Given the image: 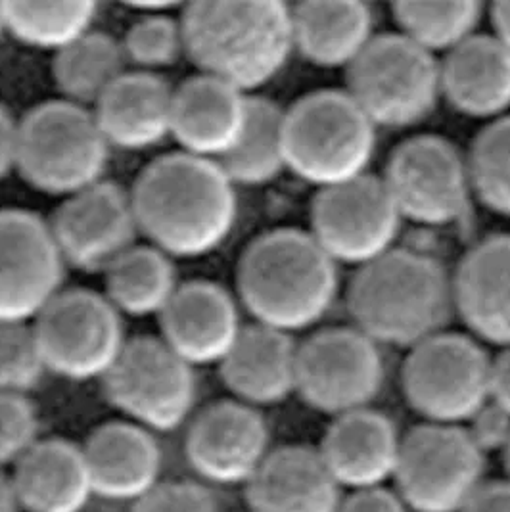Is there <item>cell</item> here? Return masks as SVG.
I'll use <instances>...</instances> for the list:
<instances>
[{
    "label": "cell",
    "mask_w": 510,
    "mask_h": 512,
    "mask_svg": "<svg viewBox=\"0 0 510 512\" xmlns=\"http://www.w3.org/2000/svg\"><path fill=\"white\" fill-rule=\"evenodd\" d=\"M47 365L31 323H0V394L27 396Z\"/></svg>",
    "instance_id": "d590c367"
},
{
    "label": "cell",
    "mask_w": 510,
    "mask_h": 512,
    "mask_svg": "<svg viewBox=\"0 0 510 512\" xmlns=\"http://www.w3.org/2000/svg\"><path fill=\"white\" fill-rule=\"evenodd\" d=\"M48 373L104 380L127 346L121 313L104 294L62 290L31 323Z\"/></svg>",
    "instance_id": "9c48e42d"
},
{
    "label": "cell",
    "mask_w": 510,
    "mask_h": 512,
    "mask_svg": "<svg viewBox=\"0 0 510 512\" xmlns=\"http://www.w3.org/2000/svg\"><path fill=\"white\" fill-rule=\"evenodd\" d=\"M472 442L486 455L489 451H505L510 442V415L493 401L468 422L466 428Z\"/></svg>",
    "instance_id": "f35d334b"
},
{
    "label": "cell",
    "mask_w": 510,
    "mask_h": 512,
    "mask_svg": "<svg viewBox=\"0 0 510 512\" xmlns=\"http://www.w3.org/2000/svg\"><path fill=\"white\" fill-rule=\"evenodd\" d=\"M102 382L112 407L152 434L181 428L198 397L194 367L152 336L129 340Z\"/></svg>",
    "instance_id": "30bf717a"
},
{
    "label": "cell",
    "mask_w": 510,
    "mask_h": 512,
    "mask_svg": "<svg viewBox=\"0 0 510 512\" xmlns=\"http://www.w3.org/2000/svg\"><path fill=\"white\" fill-rule=\"evenodd\" d=\"M12 480L25 512H83L94 497L83 447L60 438L35 443Z\"/></svg>",
    "instance_id": "484cf974"
},
{
    "label": "cell",
    "mask_w": 510,
    "mask_h": 512,
    "mask_svg": "<svg viewBox=\"0 0 510 512\" xmlns=\"http://www.w3.org/2000/svg\"><path fill=\"white\" fill-rule=\"evenodd\" d=\"M491 401L510 415V348L491 361Z\"/></svg>",
    "instance_id": "7bdbcfd3"
},
{
    "label": "cell",
    "mask_w": 510,
    "mask_h": 512,
    "mask_svg": "<svg viewBox=\"0 0 510 512\" xmlns=\"http://www.w3.org/2000/svg\"><path fill=\"white\" fill-rule=\"evenodd\" d=\"M401 215L382 179L369 173L323 188L311 208V236L330 259L363 267L392 250Z\"/></svg>",
    "instance_id": "5bb4252c"
},
{
    "label": "cell",
    "mask_w": 510,
    "mask_h": 512,
    "mask_svg": "<svg viewBox=\"0 0 510 512\" xmlns=\"http://www.w3.org/2000/svg\"><path fill=\"white\" fill-rule=\"evenodd\" d=\"M348 309L372 342L411 350L447 325L455 309L453 279L438 259L392 248L359 267L349 282Z\"/></svg>",
    "instance_id": "277c9868"
},
{
    "label": "cell",
    "mask_w": 510,
    "mask_h": 512,
    "mask_svg": "<svg viewBox=\"0 0 510 512\" xmlns=\"http://www.w3.org/2000/svg\"><path fill=\"white\" fill-rule=\"evenodd\" d=\"M394 18L399 35L422 50L430 54L451 52L474 35L482 20V4L472 0L397 2Z\"/></svg>",
    "instance_id": "d6a6232c"
},
{
    "label": "cell",
    "mask_w": 510,
    "mask_h": 512,
    "mask_svg": "<svg viewBox=\"0 0 510 512\" xmlns=\"http://www.w3.org/2000/svg\"><path fill=\"white\" fill-rule=\"evenodd\" d=\"M441 94L468 117H499L510 108V52L493 35H472L440 64Z\"/></svg>",
    "instance_id": "4316f807"
},
{
    "label": "cell",
    "mask_w": 510,
    "mask_h": 512,
    "mask_svg": "<svg viewBox=\"0 0 510 512\" xmlns=\"http://www.w3.org/2000/svg\"><path fill=\"white\" fill-rule=\"evenodd\" d=\"M340 489L317 449L286 445L248 482V512H338Z\"/></svg>",
    "instance_id": "603a6c76"
},
{
    "label": "cell",
    "mask_w": 510,
    "mask_h": 512,
    "mask_svg": "<svg viewBox=\"0 0 510 512\" xmlns=\"http://www.w3.org/2000/svg\"><path fill=\"white\" fill-rule=\"evenodd\" d=\"M346 93L376 127H409L438 104L440 64L399 33L374 35L348 68Z\"/></svg>",
    "instance_id": "ba28073f"
},
{
    "label": "cell",
    "mask_w": 510,
    "mask_h": 512,
    "mask_svg": "<svg viewBox=\"0 0 510 512\" xmlns=\"http://www.w3.org/2000/svg\"><path fill=\"white\" fill-rule=\"evenodd\" d=\"M401 384L424 422L461 426L491 401V359L474 338L438 332L411 348Z\"/></svg>",
    "instance_id": "52a82bcc"
},
{
    "label": "cell",
    "mask_w": 510,
    "mask_h": 512,
    "mask_svg": "<svg viewBox=\"0 0 510 512\" xmlns=\"http://www.w3.org/2000/svg\"><path fill=\"white\" fill-rule=\"evenodd\" d=\"M376 125L346 91H315L284 112L286 169L319 190L367 175Z\"/></svg>",
    "instance_id": "5b68a950"
},
{
    "label": "cell",
    "mask_w": 510,
    "mask_h": 512,
    "mask_svg": "<svg viewBox=\"0 0 510 512\" xmlns=\"http://www.w3.org/2000/svg\"><path fill=\"white\" fill-rule=\"evenodd\" d=\"M110 158L91 108L48 100L20 119L18 167L29 187L68 198L102 181Z\"/></svg>",
    "instance_id": "8992f818"
},
{
    "label": "cell",
    "mask_w": 510,
    "mask_h": 512,
    "mask_svg": "<svg viewBox=\"0 0 510 512\" xmlns=\"http://www.w3.org/2000/svg\"><path fill=\"white\" fill-rule=\"evenodd\" d=\"M160 323V338L190 367L221 365L244 328L234 298L209 280L181 284Z\"/></svg>",
    "instance_id": "ac0fdd59"
},
{
    "label": "cell",
    "mask_w": 510,
    "mask_h": 512,
    "mask_svg": "<svg viewBox=\"0 0 510 512\" xmlns=\"http://www.w3.org/2000/svg\"><path fill=\"white\" fill-rule=\"evenodd\" d=\"M66 261L50 225L25 210H0V323H33L62 292Z\"/></svg>",
    "instance_id": "9a60e30c"
},
{
    "label": "cell",
    "mask_w": 510,
    "mask_h": 512,
    "mask_svg": "<svg viewBox=\"0 0 510 512\" xmlns=\"http://www.w3.org/2000/svg\"><path fill=\"white\" fill-rule=\"evenodd\" d=\"M20 121L0 106V181L18 167Z\"/></svg>",
    "instance_id": "b9f144b4"
},
{
    "label": "cell",
    "mask_w": 510,
    "mask_h": 512,
    "mask_svg": "<svg viewBox=\"0 0 510 512\" xmlns=\"http://www.w3.org/2000/svg\"><path fill=\"white\" fill-rule=\"evenodd\" d=\"M484 453L463 426L424 422L401 440L397 493L417 512H461L484 484Z\"/></svg>",
    "instance_id": "8fae6325"
},
{
    "label": "cell",
    "mask_w": 510,
    "mask_h": 512,
    "mask_svg": "<svg viewBox=\"0 0 510 512\" xmlns=\"http://www.w3.org/2000/svg\"><path fill=\"white\" fill-rule=\"evenodd\" d=\"M6 33L18 43L58 54L93 31L94 2H2Z\"/></svg>",
    "instance_id": "1f68e13d"
},
{
    "label": "cell",
    "mask_w": 510,
    "mask_h": 512,
    "mask_svg": "<svg viewBox=\"0 0 510 512\" xmlns=\"http://www.w3.org/2000/svg\"><path fill=\"white\" fill-rule=\"evenodd\" d=\"M94 495L139 503L162 482V449L156 436L129 420L98 426L83 445Z\"/></svg>",
    "instance_id": "d6986e66"
},
{
    "label": "cell",
    "mask_w": 510,
    "mask_h": 512,
    "mask_svg": "<svg viewBox=\"0 0 510 512\" xmlns=\"http://www.w3.org/2000/svg\"><path fill=\"white\" fill-rule=\"evenodd\" d=\"M491 24L495 29L493 37L510 52V0L491 6Z\"/></svg>",
    "instance_id": "ee69618b"
},
{
    "label": "cell",
    "mask_w": 510,
    "mask_h": 512,
    "mask_svg": "<svg viewBox=\"0 0 510 512\" xmlns=\"http://www.w3.org/2000/svg\"><path fill=\"white\" fill-rule=\"evenodd\" d=\"M133 512H219L208 488L194 482H165L133 505Z\"/></svg>",
    "instance_id": "74e56055"
},
{
    "label": "cell",
    "mask_w": 510,
    "mask_h": 512,
    "mask_svg": "<svg viewBox=\"0 0 510 512\" xmlns=\"http://www.w3.org/2000/svg\"><path fill=\"white\" fill-rule=\"evenodd\" d=\"M284 112L269 98L248 96V112L240 137L231 152L217 162L234 187L267 185L286 169Z\"/></svg>",
    "instance_id": "f546056e"
},
{
    "label": "cell",
    "mask_w": 510,
    "mask_h": 512,
    "mask_svg": "<svg viewBox=\"0 0 510 512\" xmlns=\"http://www.w3.org/2000/svg\"><path fill=\"white\" fill-rule=\"evenodd\" d=\"M384 384L378 344L357 328H326L298 346L296 392L326 415L367 409Z\"/></svg>",
    "instance_id": "7c38bea8"
},
{
    "label": "cell",
    "mask_w": 510,
    "mask_h": 512,
    "mask_svg": "<svg viewBox=\"0 0 510 512\" xmlns=\"http://www.w3.org/2000/svg\"><path fill=\"white\" fill-rule=\"evenodd\" d=\"M269 428L261 413L236 399L198 413L186 432L190 468L215 486H248L269 457Z\"/></svg>",
    "instance_id": "e0dca14e"
},
{
    "label": "cell",
    "mask_w": 510,
    "mask_h": 512,
    "mask_svg": "<svg viewBox=\"0 0 510 512\" xmlns=\"http://www.w3.org/2000/svg\"><path fill=\"white\" fill-rule=\"evenodd\" d=\"M0 512H22L12 474L0 470Z\"/></svg>",
    "instance_id": "f6af8a7d"
},
{
    "label": "cell",
    "mask_w": 510,
    "mask_h": 512,
    "mask_svg": "<svg viewBox=\"0 0 510 512\" xmlns=\"http://www.w3.org/2000/svg\"><path fill=\"white\" fill-rule=\"evenodd\" d=\"M453 302L478 338L510 348V234L486 238L463 257Z\"/></svg>",
    "instance_id": "7402d4cb"
},
{
    "label": "cell",
    "mask_w": 510,
    "mask_h": 512,
    "mask_svg": "<svg viewBox=\"0 0 510 512\" xmlns=\"http://www.w3.org/2000/svg\"><path fill=\"white\" fill-rule=\"evenodd\" d=\"M125 68L127 58L121 41L93 29L54 54L52 75L62 100L94 108L117 79L127 73Z\"/></svg>",
    "instance_id": "4dcf8cb0"
},
{
    "label": "cell",
    "mask_w": 510,
    "mask_h": 512,
    "mask_svg": "<svg viewBox=\"0 0 510 512\" xmlns=\"http://www.w3.org/2000/svg\"><path fill=\"white\" fill-rule=\"evenodd\" d=\"M382 181L401 219L428 227L459 221L472 190L461 152L436 135L401 142L388 160Z\"/></svg>",
    "instance_id": "4fadbf2b"
},
{
    "label": "cell",
    "mask_w": 510,
    "mask_h": 512,
    "mask_svg": "<svg viewBox=\"0 0 510 512\" xmlns=\"http://www.w3.org/2000/svg\"><path fill=\"white\" fill-rule=\"evenodd\" d=\"M401 440L392 420L367 407L332 420L317 451L340 488H382L395 476Z\"/></svg>",
    "instance_id": "44dd1931"
},
{
    "label": "cell",
    "mask_w": 510,
    "mask_h": 512,
    "mask_svg": "<svg viewBox=\"0 0 510 512\" xmlns=\"http://www.w3.org/2000/svg\"><path fill=\"white\" fill-rule=\"evenodd\" d=\"M6 33V22H4V8H2V2H0V37Z\"/></svg>",
    "instance_id": "7dc6e473"
},
{
    "label": "cell",
    "mask_w": 510,
    "mask_h": 512,
    "mask_svg": "<svg viewBox=\"0 0 510 512\" xmlns=\"http://www.w3.org/2000/svg\"><path fill=\"white\" fill-rule=\"evenodd\" d=\"M121 47L127 62L135 64L139 71L154 73L171 68L185 54L181 18H173L169 12L144 14L127 29Z\"/></svg>",
    "instance_id": "e575fe53"
},
{
    "label": "cell",
    "mask_w": 510,
    "mask_h": 512,
    "mask_svg": "<svg viewBox=\"0 0 510 512\" xmlns=\"http://www.w3.org/2000/svg\"><path fill=\"white\" fill-rule=\"evenodd\" d=\"M234 188L217 162L185 152L158 158L131 190L139 233L171 259L208 256L236 225Z\"/></svg>",
    "instance_id": "6da1fadb"
},
{
    "label": "cell",
    "mask_w": 510,
    "mask_h": 512,
    "mask_svg": "<svg viewBox=\"0 0 510 512\" xmlns=\"http://www.w3.org/2000/svg\"><path fill=\"white\" fill-rule=\"evenodd\" d=\"M48 225L66 265L87 273H106L139 234L131 194L106 181L64 198Z\"/></svg>",
    "instance_id": "2e32d148"
},
{
    "label": "cell",
    "mask_w": 510,
    "mask_h": 512,
    "mask_svg": "<svg viewBox=\"0 0 510 512\" xmlns=\"http://www.w3.org/2000/svg\"><path fill=\"white\" fill-rule=\"evenodd\" d=\"M236 284L255 325L298 332L319 323L338 294V269L309 233L273 229L240 257Z\"/></svg>",
    "instance_id": "3957f363"
},
{
    "label": "cell",
    "mask_w": 510,
    "mask_h": 512,
    "mask_svg": "<svg viewBox=\"0 0 510 512\" xmlns=\"http://www.w3.org/2000/svg\"><path fill=\"white\" fill-rule=\"evenodd\" d=\"M106 298L121 315H162L181 286L173 259L162 250L135 244L114 261L106 273Z\"/></svg>",
    "instance_id": "f1b7e54d"
},
{
    "label": "cell",
    "mask_w": 510,
    "mask_h": 512,
    "mask_svg": "<svg viewBox=\"0 0 510 512\" xmlns=\"http://www.w3.org/2000/svg\"><path fill=\"white\" fill-rule=\"evenodd\" d=\"M219 367L236 401L255 409L277 405L296 392L298 346L286 332L246 326Z\"/></svg>",
    "instance_id": "cb8c5ba5"
},
{
    "label": "cell",
    "mask_w": 510,
    "mask_h": 512,
    "mask_svg": "<svg viewBox=\"0 0 510 512\" xmlns=\"http://www.w3.org/2000/svg\"><path fill=\"white\" fill-rule=\"evenodd\" d=\"M248 96L209 75L190 77L173 91L171 139L185 154L221 162L240 137Z\"/></svg>",
    "instance_id": "ffe728a7"
},
{
    "label": "cell",
    "mask_w": 510,
    "mask_h": 512,
    "mask_svg": "<svg viewBox=\"0 0 510 512\" xmlns=\"http://www.w3.org/2000/svg\"><path fill=\"white\" fill-rule=\"evenodd\" d=\"M371 8L353 0H309L292 8L294 50L321 68H349L374 39Z\"/></svg>",
    "instance_id": "83f0119b"
},
{
    "label": "cell",
    "mask_w": 510,
    "mask_h": 512,
    "mask_svg": "<svg viewBox=\"0 0 510 512\" xmlns=\"http://www.w3.org/2000/svg\"><path fill=\"white\" fill-rule=\"evenodd\" d=\"M185 54L202 75L244 94L271 83L294 52L292 8L275 0H202L185 6Z\"/></svg>",
    "instance_id": "7a4b0ae2"
},
{
    "label": "cell",
    "mask_w": 510,
    "mask_h": 512,
    "mask_svg": "<svg viewBox=\"0 0 510 512\" xmlns=\"http://www.w3.org/2000/svg\"><path fill=\"white\" fill-rule=\"evenodd\" d=\"M39 442V415L27 396L0 394V470L16 466Z\"/></svg>",
    "instance_id": "8d00e7d4"
},
{
    "label": "cell",
    "mask_w": 510,
    "mask_h": 512,
    "mask_svg": "<svg viewBox=\"0 0 510 512\" xmlns=\"http://www.w3.org/2000/svg\"><path fill=\"white\" fill-rule=\"evenodd\" d=\"M470 187L489 210L510 217V116L489 123L468 158Z\"/></svg>",
    "instance_id": "836d02e7"
},
{
    "label": "cell",
    "mask_w": 510,
    "mask_h": 512,
    "mask_svg": "<svg viewBox=\"0 0 510 512\" xmlns=\"http://www.w3.org/2000/svg\"><path fill=\"white\" fill-rule=\"evenodd\" d=\"M338 512H407V505L390 489L371 488L353 491L342 499Z\"/></svg>",
    "instance_id": "ab89813d"
},
{
    "label": "cell",
    "mask_w": 510,
    "mask_h": 512,
    "mask_svg": "<svg viewBox=\"0 0 510 512\" xmlns=\"http://www.w3.org/2000/svg\"><path fill=\"white\" fill-rule=\"evenodd\" d=\"M173 91L156 73L127 71L119 77L91 108L110 148L146 150L171 137Z\"/></svg>",
    "instance_id": "d4e9b609"
},
{
    "label": "cell",
    "mask_w": 510,
    "mask_h": 512,
    "mask_svg": "<svg viewBox=\"0 0 510 512\" xmlns=\"http://www.w3.org/2000/svg\"><path fill=\"white\" fill-rule=\"evenodd\" d=\"M503 459H505V466H507V474H509L510 480V442L507 447H505V451H503Z\"/></svg>",
    "instance_id": "bcb514c9"
},
{
    "label": "cell",
    "mask_w": 510,
    "mask_h": 512,
    "mask_svg": "<svg viewBox=\"0 0 510 512\" xmlns=\"http://www.w3.org/2000/svg\"><path fill=\"white\" fill-rule=\"evenodd\" d=\"M461 512H510V480L484 482Z\"/></svg>",
    "instance_id": "60d3db41"
}]
</instances>
